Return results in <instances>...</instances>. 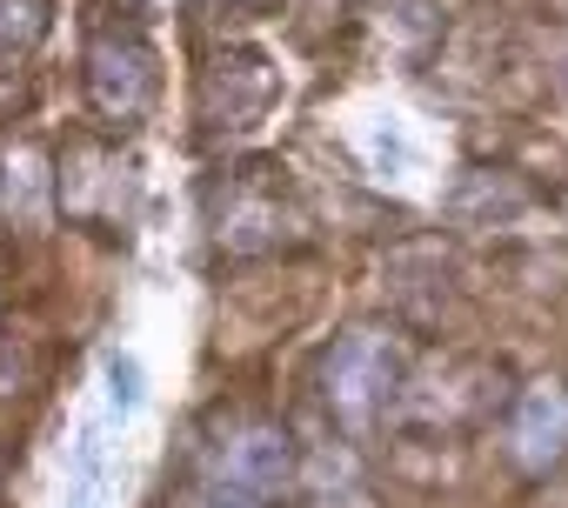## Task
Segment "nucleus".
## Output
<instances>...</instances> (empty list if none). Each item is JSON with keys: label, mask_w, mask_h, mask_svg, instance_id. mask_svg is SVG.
Listing matches in <instances>:
<instances>
[{"label": "nucleus", "mask_w": 568, "mask_h": 508, "mask_svg": "<svg viewBox=\"0 0 568 508\" xmlns=\"http://www.w3.org/2000/svg\"><path fill=\"white\" fill-rule=\"evenodd\" d=\"M187 508H234V501H214V495H201V501H187Z\"/></svg>", "instance_id": "nucleus-10"}, {"label": "nucleus", "mask_w": 568, "mask_h": 508, "mask_svg": "<svg viewBox=\"0 0 568 508\" xmlns=\"http://www.w3.org/2000/svg\"><path fill=\"white\" fill-rule=\"evenodd\" d=\"M214 241L227 254H267V247H281V181H274V167H241L221 187Z\"/></svg>", "instance_id": "nucleus-6"}, {"label": "nucleus", "mask_w": 568, "mask_h": 508, "mask_svg": "<svg viewBox=\"0 0 568 508\" xmlns=\"http://www.w3.org/2000/svg\"><path fill=\"white\" fill-rule=\"evenodd\" d=\"M408 355L388 328H348L328 355H322V402L342 428H375L388 415V402L402 395Z\"/></svg>", "instance_id": "nucleus-2"}, {"label": "nucleus", "mask_w": 568, "mask_h": 508, "mask_svg": "<svg viewBox=\"0 0 568 508\" xmlns=\"http://www.w3.org/2000/svg\"><path fill=\"white\" fill-rule=\"evenodd\" d=\"M274 94H281L274 68H267L261 54H247V48H227V54H214V61L201 68V121H207L214 134L254 128V121L274 108Z\"/></svg>", "instance_id": "nucleus-5"}, {"label": "nucleus", "mask_w": 568, "mask_h": 508, "mask_svg": "<svg viewBox=\"0 0 568 508\" xmlns=\"http://www.w3.org/2000/svg\"><path fill=\"white\" fill-rule=\"evenodd\" d=\"M214 8H227L241 21H261V14H281V0H214Z\"/></svg>", "instance_id": "nucleus-9"}, {"label": "nucleus", "mask_w": 568, "mask_h": 508, "mask_svg": "<svg viewBox=\"0 0 568 508\" xmlns=\"http://www.w3.org/2000/svg\"><path fill=\"white\" fill-rule=\"evenodd\" d=\"M81 88L101 128H134L148 121L154 94H161V54L148 48V34L134 21L121 28H94L81 48Z\"/></svg>", "instance_id": "nucleus-3"}, {"label": "nucleus", "mask_w": 568, "mask_h": 508, "mask_svg": "<svg viewBox=\"0 0 568 508\" xmlns=\"http://www.w3.org/2000/svg\"><path fill=\"white\" fill-rule=\"evenodd\" d=\"M48 34V0H0V74L28 61Z\"/></svg>", "instance_id": "nucleus-8"}, {"label": "nucleus", "mask_w": 568, "mask_h": 508, "mask_svg": "<svg viewBox=\"0 0 568 508\" xmlns=\"http://www.w3.org/2000/svg\"><path fill=\"white\" fill-rule=\"evenodd\" d=\"M134 161H121L108 141H74L54 174V201L81 227H128L134 221Z\"/></svg>", "instance_id": "nucleus-4"}, {"label": "nucleus", "mask_w": 568, "mask_h": 508, "mask_svg": "<svg viewBox=\"0 0 568 508\" xmlns=\"http://www.w3.org/2000/svg\"><path fill=\"white\" fill-rule=\"evenodd\" d=\"M508 448L528 475H548L568 461V388L548 375V382H528L521 402H515V421H508Z\"/></svg>", "instance_id": "nucleus-7"}, {"label": "nucleus", "mask_w": 568, "mask_h": 508, "mask_svg": "<svg viewBox=\"0 0 568 508\" xmlns=\"http://www.w3.org/2000/svg\"><path fill=\"white\" fill-rule=\"evenodd\" d=\"M201 475H207L214 501L261 508L274 495H288V481H295V435L267 415H227L214 428V441L201 448Z\"/></svg>", "instance_id": "nucleus-1"}]
</instances>
